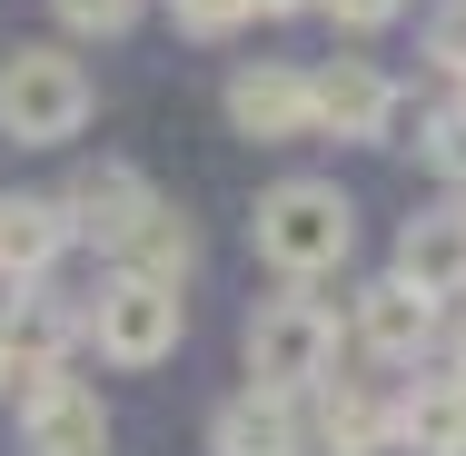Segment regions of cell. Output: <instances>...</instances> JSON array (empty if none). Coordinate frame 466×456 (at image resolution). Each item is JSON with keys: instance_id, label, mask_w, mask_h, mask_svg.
<instances>
[{"instance_id": "21", "label": "cell", "mask_w": 466, "mask_h": 456, "mask_svg": "<svg viewBox=\"0 0 466 456\" xmlns=\"http://www.w3.org/2000/svg\"><path fill=\"white\" fill-rule=\"evenodd\" d=\"M318 10H328L338 30H387V20L407 10V0H318Z\"/></svg>"}, {"instance_id": "19", "label": "cell", "mask_w": 466, "mask_h": 456, "mask_svg": "<svg viewBox=\"0 0 466 456\" xmlns=\"http://www.w3.org/2000/svg\"><path fill=\"white\" fill-rule=\"evenodd\" d=\"M427 70H447L466 90V0H437L427 10Z\"/></svg>"}, {"instance_id": "23", "label": "cell", "mask_w": 466, "mask_h": 456, "mask_svg": "<svg viewBox=\"0 0 466 456\" xmlns=\"http://www.w3.org/2000/svg\"><path fill=\"white\" fill-rule=\"evenodd\" d=\"M10 387H20V367H10V338H0V397H10Z\"/></svg>"}, {"instance_id": "4", "label": "cell", "mask_w": 466, "mask_h": 456, "mask_svg": "<svg viewBox=\"0 0 466 456\" xmlns=\"http://www.w3.org/2000/svg\"><path fill=\"white\" fill-rule=\"evenodd\" d=\"M80 338L109 367H159V358H179V338H188V298L179 288H149V278H109L80 308Z\"/></svg>"}, {"instance_id": "6", "label": "cell", "mask_w": 466, "mask_h": 456, "mask_svg": "<svg viewBox=\"0 0 466 456\" xmlns=\"http://www.w3.org/2000/svg\"><path fill=\"white\" fill-rule=\"evenodd\" d=\"M308 99H318V129L328 139H358V149H387L397 139V119H407V90L377 70V60H328V70H308Z\"/></svg>"}, {"instance_id": "5", "label": "cell", "mask_w": 466, "mask_h": 456, "mask_svg": "<svg viewBox=\"0 0 466 456\" xmlns=\"http://www.w3.org/2000/svg\"><path fill=\"white\" fill-rule=\"evenodd\" d=\"M20 447L30 456H109V407H99V387L70 377V367L20 377Z\"/></svg>"}, {"instance_id": "22", "label": "cell", "mask_w": 466, "mask_h": 456, "mask_svg": "<svg viewBox=\"0 0 466 456\" xmlns=\"http://www.w3.org/2000/svg\"><path fill=\"white\" fill-rule=\"evenodd\" d=\"M248 10H268V20H288V10H318V0H248Z\"/></svg>"}, {"instance_id": "2", "label": "cell", "mask_w": 466, "mask_h": 456, "mask_svg": "<svg viewBox=\"0 0 466 456\" xmlns=\"http://www.w3.org/2000/svg\"><path fill=\"white\" fill-rule=\"evenodd\" d=\"M238 358H248V387L258 397H318L328 377H338V318L308 298V288H288V298H258L248 308V328H238Z\"/></svg>"}, {"instance_id": "8", "label": "cell", "mask_w": 466, "mask_h": 456, "mask_svg": "<svg viewBox=\"0 0 466 456\" xmlns=\"http://www.w3.org/2000/svg\"><path fill=\"white\" fill-rule=\"evenodd\" d=\"M308 447L318 456H387L397 447V387L387 377H328L308 407Z\"/></svg>"}, {"instance_id": "10", "label": "cell", "mask_w": 466, "mask_h": 456, "mask_svg": "<svg viewBox=\"0 0 466 456\" xmlns=\"http://www.w3.org/2000/svg\"><path fill=\"white\" fill-rule=\"evenodd\" d=\"M149 208H159V188L139 179L129 159H90L80 179L60 188V218H70V238H90V248H109V258L129 248V228H139Z\"/></svg>"}, {"instance_id": "9", "label": "cell", "mask_w": 466, "mask_h": 456, "mask_svg": "<svg viewBox=\"0 0 466 456\" xmlns=\"http://www.w3.org/2000/svg\"><path fill=\"white\" fill-rule=\"evenodd\" d=\"M228 129L258 139V149H288V139H318V99H308V70L288 60H248L228 80Z\"/></svg>"}, {"instance_id": "25", "label": "cell", "mask_w": 466, "mask_h": 456, "mask_svg": "<svg viewBox=\"0 0 466 456\" xmlns=\"http://www.w3.org/2000/svg\"><path fill=\"white\" fill-rule=\"evenodd\" d=\"M0 198H10V188H0Z\"/></svg>"}, {"instance_id": "1", "label": "cell", "mask_w": 466, "mask_h": 456, "mask_svg": "<svg viewBox=\"0 0 466 456\" xmlns=\"http://www.w3.org/2000/svg\"><path fill=\"white\" fill-rule=\"evenodd\" d=\"M248 248H258L288 288L338 278L348 248H358V198H348L338 179H279L268 198H258V218H248Z\"/></svg>"}, {"instance_id": "17", "label": "cell", "mask_w": 466, "mask_h": 456, "mask_svg": "<svg viewBox=\"0 0 466 456\" xmlns=\"http://www.w3.org/2000/svg\"><path fill=\"white\" fill-rule=\"evenodd\" d=\"M417 139H427V169L466 188V99H447V109H427V129H417Z\"/></svg>"}, {"instance_id": "3", "label": "cell", "mask_w": 466, "mask_h": 456, "mask_svg": "<svg viewBox=\"0 0 466 456\" xmlns=\"http://www.w3.org/2000/svg\"><path fill=\"white\" fill-rule=\"evenodd\" d=\"M90 70L60 50V40H20V50H0V139H20V149H60V139H80L90 129Z\"/></svg>"}, {"instance_id": "14", "label": "cell", "mask_w": 466, "mask_h": 456, "mask_svg": "<svg viewBox=\"0 0 466 456\" xmlns=\"http://www.w3.org/2000/svg\"><path fill=\"white\" fill-rule=\"evenodd\" d=\"M0 338H10V367H20V377H40V367H60V348L80 338V308H70L60 288H20V298L0 308Z\"/></svg>"}, {"instance_id": "20", "label": "cell", "mask_w": 466, "mask_h": 456, "mask_svg": "<svg viewBox=\"0 0 466 456\" xmlns=\"http://www.w3.org/2000/svg\"><path fill=\"white\" fill-rule=\"evenodd\" d=\"M60 10V30H80V40H119L129 20H139V0H50Z\"/></svg>"}, {"instance_id": "12", "label": "cell", "mask_w": 466, "mask_h": 456, "mask_svg": "<svg viewBox=\"0 0 466 456\" xmlns=\"http://www.w3.org/2000/svg\"><path fill=\"white\" fill-rule=\"evenodd\" d=\"M208 456H308V417H298L288 397L238 387V397H218V417H208Z\"/></svg>"}, {"instance_id": "13", "label": "cell", "mask_w": 466, "mask_h": 456, "mask_svg": "<svg viewBox=\"0 0 466 456\" xmlns=\"http://www.w3.org/2000/svg\"><path fill=\"white\" fill-rule=\"evenodd\" d=\"M60 258H70L60 198H0V288H50Z\"/></svg>"}, {"instance_id": "26", "label": "cell", "mask_w": 466, "mask_h": 456, "mask_svg": "<svg viewBox=\"0 0 466 456\" xmlns=\"http://www.w3.org/2000/svg\"><path fill=\"white\" fill-rule=\"evenodd\" d=\"M457 456H466V447H457Z\"/></svg>"}, {"instance_id": "24", "label": "cell", "mask_w": 466, "mask_h": 456, "mask_svg": "<svg viewBox=\"0 0 466 456\" xmlns=\"http://www.w3.org/2000/svg\"><path fill=\"white\" fill-rule=\"evenodd\" d=\"M447 377H457V387H466V328H457V367H447Z\"/></svg>"}, {"instance_id": "16", "label": "cell", "mask_w": 466, "mask_h": 456, "mask_svg": "<svg viewBox=\"0 0 466 456\" xmlns=\"http://www.w3.org/2000/svg\"><path fill=\"white\" fill-rule=\"evenodd\" d=\"M198 269V228H188L179 208L159 198L139 228H129V248H119V278H149V288H179V278Z\"/></svg>"}, {"instance_id": "7", "label": "cell", "mask_w": 466, "mask_h": 456, "mask_svg": "<svg viewBox=\"0 0 466 456\" xmlns=\"http://www.w3.org/2000/svg\"><path fill=\"white\" fill-rule=\"evenodd\" d=\"M348 338H358L377 367H427V348L447 338V308H427V298L397 288V278H368L358 308H348Z\"/></svg>"}, {"instance_id": "18", "label": "cell", "mask_w": 466, "mask_h": 456, "mask_svg": "<svg viewBox=\"0 0 466 456\" xmlns=\"http://www.w3.org/2000/svg\"><path fill=\"white\" fill-rule=\"evenodd\" d=\"M258 10L248 0H169V30H188V40H238Z\"/></svg>"}, {"instance_id": "15", "label": "cell", "mask_w": 466, "mask_h": 456, "mask_svg": "<svg viewBox=\"0 0 466 456\" xmlns=\"http://www.w3.org/2000/svg\"><path fill=\"white\" fill-rule=\"evenodd\" d=\"M397 447H417V456H457L466 447V387L457 377L397 387Z\"/></svg>"}, {"instance_id": "11", "label": "cell", "mask_w": 466, "mask_h": 456, "mask_svg": "<svg viewBox=\"0 0 466 456\" xmlns=\"http://www.w3.org/2000/svg\"><path fill=\"white\" fill-rule=\"evenodd\" d=\"M397 288H417L427 308H447L466 298V198L457 208H417V218H397Z\"/></svg>"}]
</instances>
